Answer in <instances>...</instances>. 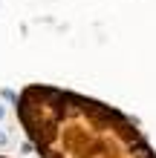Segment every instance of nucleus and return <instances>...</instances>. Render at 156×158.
I'll list each match as a JSON object with an SVG mask.
<instances>
[{
  "mask_svg": "<svg viewBox=\"0 0 156 158\" xmlns=\"http://www.w3.org/2000/svg\"><path fill=\"white\" fill-rule=\"evenodd\" d=\"M3 115H6V112H3V106H0V121H3Z\"/></svg>",
  "mask_w": 156,
  "mask_h": 158,
  "instance_id": "obj_1",
  "label": "nucleus"
}]
</instances>
